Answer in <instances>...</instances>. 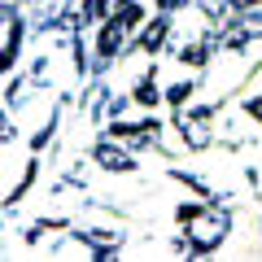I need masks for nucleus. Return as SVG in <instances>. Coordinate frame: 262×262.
Returning a JSON list of instances; mask_svg holds the SVG:
<instances>
[{"instance_id":"nucleus-4","label":"nucleus","mask_w":262,"mask_h":262,"mask_svg":"<svg viewBox=\"0 0 262 262\" xmlns=\"http://www.w3.org/2000/svg\"><path fill=\"white\" fill-rule=\"evenodd\" d=\"M166 27H170L166 18L149 22V31H144V39H140V44H144V48H158V44H162V35H166Z\"/></svg>"},{"instance_id":"nucleus-10","label":"nucleus","mask_w":262,"mask_h":262,"mask_svg":"<svg viewBox=\"0 0 262 262\" xmlns=\"http://www.w3.org/2000/svg\"><path fill=\"white\" fill-rule=\"evenodd\" d=\"M162 5H166V9H179V5H188V0H162Z\"/></svg>"},{"instance_id":"nucleus-7","label":"nucleus","mask_w":262,"mask_h":262,"mask_svg":"<svg viewBox=\"0 0 262 262\" xmlns=\"http://www.w3.org/2000/svg\"><path fill=\"white\" fill-rule=\"evenodd\" d=\"M184 127H188V144H206L210 140L206 131H201V122H184Z\"/></svg>"},{"instance_id":"nucleus-8","label":"nucleus","mask_w":262,"mask_h":262,"mask_svg":"<svg viewBox=\"0 0 262 262\" xmlns=\"http://www.w3.org/2000/svg\"><path fill=\"white\" fill-rule=\"evenodd\" d=\"M140 101H144V105H153V101H158V92H153V83H140Z\"/></svg>"},{"instance_id":"nucleus-9","label":"nucleus","mask_w":262,"mask_h":262,"mask_svg":"<svg viewBox=\"0 0 262 262\" xmlns=\"http://www.w3.org/2000/svg\"><path fill=\"white\" fill-rule=\"evenodd\" d=\"M232 9H249V5H258V0H227Z\"/></svg>"},{"instance_id":"nucleus-1","label":"nucleus","mask_w":262,"mask_h":262,"mask_svg":"<svg viewBox=\"0 0 262 262\" xmlns=\"http://www.w3.org/2000/svg\"><path fill=\"white\" fill-rule=\"evenodd\" d=\"M122 35H127V27H118V22H105V31H101V39H96V53L101 57H114L118 53V44H122Z\"/></svg>"},{"instance_id":"nucleus-6","label":"nucleus","mask_w":262,"mask_h":262,"mask_svg":"<svg viewBox=\"0 0 262 262\" xmlns=\"http://www.w3.org/2000/svg\"><path fill=\"white\" fill-rule=\"evenodd\" d=\"M206 57H210V48H206V44H201V48H196V44H192V48H184V61H188V66H201Z\"/></svg>"},{"instance_id":"nucleus-3","label":"nucleus","mask_w":262,"mask_h":262,"mask_svg":"<svg viewBox=\"0 0 262 262\" xmlns=\"http://www.w3.org/2000/svg\"><path fill=\"white\" fill-rule=\"evenodd\" d=\"M114 22H118V27H136V22H140V9H136V5H131V0H127V5H118V9H114Z\"/></svg>"},{"instance_id":"nucleus-5","label":"nucleus","mask_w":262,"mask_h":262,"mask_svg":"<svg viewBox=\"0 0 262 262\" xmlns=\"http://www.w3.org/2000/svg\"><path fill=\"white\" fill-rule=\"evenodd\" d=\"M105 9H110V0H88V5H83V18H79V22L88 27V22H92L96 13H105Z\"/></svg>"},{"instance_id":"nucleus-2","label":"nucleus","mask_w":262,"mask_h":262,"mask_svg":"<svg viewBox=\"0 0 262 262\" xmlns=\"http://www.w3.org/2000/svg\"><path fill=\"white\" fill-rule=\"evenodd\" d=\"M96 162H105L110 170H127L131 166V158H127V153H118L114 144H96Z\"/></svg>"}]
</instances>
